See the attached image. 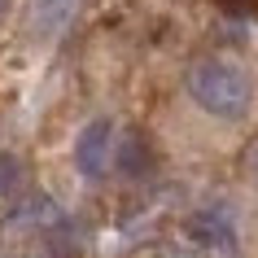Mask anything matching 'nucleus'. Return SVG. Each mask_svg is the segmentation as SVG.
I'll use <instances>...</instances> for the list:
<instances>
[{"label":"nucleus","mask_w":258,"mask_h":258,"mask_svg":"<svg viewBox=\"0 0 258 258\" xmlns=\"http://www.w3.org/2000/svg\"><path fill=\"white\" fill-rule=\"evenodd\" d=\"M114 149V122L109 118H92L75 140V166L83 179H101L105 175V158Z\"/></svg>","instance_id":"2"},{"label":"nucleus","mask_w":258,"mask_h":258,"mask_svg":"<svg viewBox=\"0 0 258 258\" xmlns=\"http://www.w3.org/2000/svg\"><path fill=\"white\" fill-rule=\"evenodd\" d=\"M114 162H118V171L127 179H140L145 171H149V149H145V140H140V136H118V145H114Z\"/></svg>","instance_id":"4"},{"label":"nucleus","mask_w":258,"mask_h":258,"mask_svg":"<svg viewBox=\"0 0 258 258\" xmlns=\"http://www.w3.org/2000/svg\"><path fill=\"white\" fill-rule=\"evenodd\" d=\"M14 188H18V158L0 153V197H9Z\"/></svg>","instance_id":"6"},{"label":"nucleus","mask_w":258,"mask_h":258,"mask_svg":"<svg viewBox=\"0 0 258 258\" xmlns=\"http://www.w3.org/2000/svg\"><path fill=\"white\" fill-rule=\"evenodd\" d=\"M188 92L215 118H241L245 105H249V83H245V75L236 66H223V61L192 66L188 70Z\"/></svg>","instance_id":"1"},{"label":"nucleus","mask_w":258,"mask_h":258,"mask_svg":"<svg viewBox=\"0 0 258 258\" xmlns=\"http://www.w3.org/2000/svg\"><path fill=\"white\" fill-rule=\"evenodd\" d=\"M70 9H75V0H40V18H48V31L61 27L70 18Z\"/></svg>","instance_id":"5"},{"label":"nucleus","mask_w":258,"mask_h":258,"mask_svg":"<svg viewBox=\"0 0 258 258\" xmlns=\"http://www.w3.org/2000/svg\"><path fill=\"white\" fill-rule=\"evenodd\" d=\"M0 9H5V0H0Z\"/></svg>","instance_id":"7"},{"label":"nucleus","mask_w":258,"mask_h":258,"mask_svg":"<svg viewBox=\"0 0 258 258\" xmlns=\"http://www.w3.org/2000/svg\"><path fill=\"white\" fill-rule=\"evenodd\" d=\"M188 236L206 249H215V254H236V228L223 210H197L188 219Z\"/></svg>","instance_id":"3"}]
</instances>
